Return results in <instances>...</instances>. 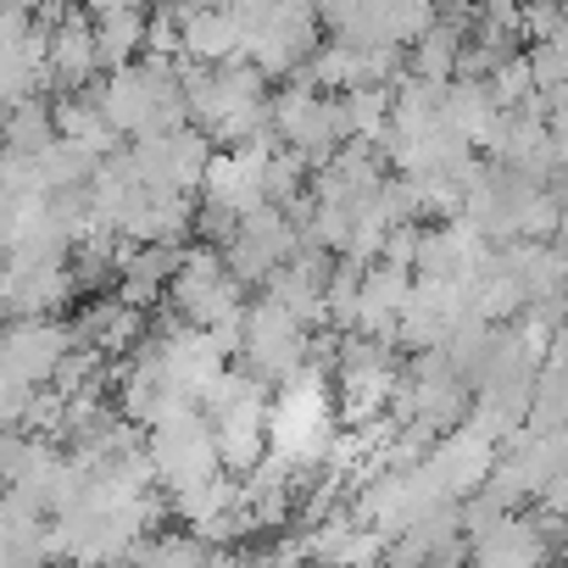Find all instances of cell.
Listing matches in <instances>:
<instances>
[{"instance_id": "1", "label": "cell", "mask_w": 568, "mask_h": 568, "mask_svg": "<svg viewBox=\"0 0 568 568\" xmlns=\"http://www.w3.org/2000/svg\"><path fill=\"white\" fill-rule=\"evenodd\" d=\"M57 73L68 79V84H79V79H90V68L101 62V45H95V34L84 29V23H68L62 34H57Z\"/></svg>"}, {"instance_id": "2", "label": "cell", "mask_w": 568, "mask_h": 568, "mask_svg": "<svg viewBox=\"0 0 568 568\" xmlns=\"http://www.w3.org/2000/svg\"><path fill=\"white\" fill-rule=\"evenodd\" d=\"M474 7H490V0H474Z\"/></svg>"}]
</instances>
